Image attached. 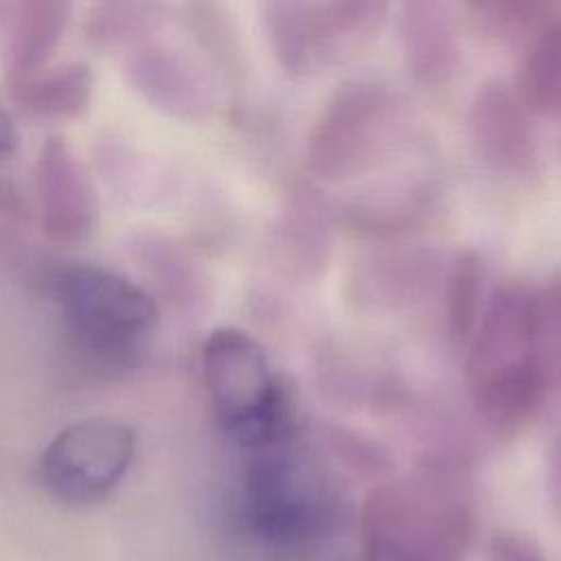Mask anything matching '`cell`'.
<instances>
[{
  "label": "cell",
  "instance_id": "obj_1",
  "mask_svg": "<svg viewBox=\"0 0 561 561\" xmlns=\"http://www.w3.org/2000/svg\"><path fill=\"white\" fill-rule=\"evenodd\" d=\"M473 526L469 480L449 465H427L381 482L359 508L366 561H460Z\"/></svg>",
  "mask_w": 561,
  "mask_h": 561
},
{
  "label": "cell",
  "instance_id": "obj_2",
  "mask_svg": "<svg viewBox=\"0 0 561 561\" xmlns=\"http://www.w3.org/2000/svg\"><path fill=\"white\" fill-rule=\"evenodd\" d=\"M202 373L215 414L232 440L254 451L287 440L294 423L291 392L248 331L215 329L202 346Z\"/></svg>",
  "mask_w": 561,
  "mask_h": 561
},
{
  "label": "cell",
  "instance_id": "obj_3",
  "mask_svg": "<svg viewBox=\"0 0 561 561\" xmlns=\"http://www.w3.org/2000/svg\"><path fill=\"white\" fill-rule=\"evenodd\" d=\"M241 519L263 546L296 552L333 533L340 500L313 465L274 447L259 451L245 469Z\"/></svg>",
  "mask_w": 561,
  "mask_h": 561
},
{
  "label": "cell",
  "instance_id": "obj_4",
  "mask_svg": "<svg viewBox=\"0 0 561 561\" xmlns=\"http://www.w3.org/2000/svg\"><path fill=\"white\" fill-rule=\"evenodd\" d=\"M70 342L105 364L129 362L158 322L153 298L129 278L92 263H70L50 278Z\"/></svg>",
  "mask_w": 561,
  "mask_h": 561
},
{
  "label": "cell",
  "instance_id": "obj_5",
  "mask_svg": "<svg viewBox=\"0 0 561 561\" xmlns=\"http://www.w3.org/2000/svg\"><path fill=\"white\" fill-rule=\"evenodd\" d=\"M388 13L381 2H265L263 28L276 64L289 77L316 75L359 50Z\"/></svg>",
  "mask_w": 561,
  "mask_h": 561
},
{
  "label": "cell",
  "instance_id": "obj_6",
  "mask_svg": "<svg viewBox=\"0 0 561 561\" xmlns=\"http://www.w3.org/2000/svg\"><path fill=\"white\" fill-rule=\"evenodd\" d=\"M392 99L383 83L366 77L346 79L313 121L305 167L324 182H344L368 169L386 142Z\"/></svg>",
  "mask_w": 561,
  "mask_h": 561
},
{
  "label": "cell",
  "instance_id": "obj_7",
  "mask_svg": "<svg viewBox=\"0 0 561 561\" xmlns=\"http://www.w3.org/2000/svg\"><path fill=\"white\" fill-rule=\"evenodd\" d=\"M136 454L134 430L112 416H90L59 430L39 458L42 486L66 504L103 500Z\"/></svg>",
  "mask_w": 561,
  "mask_h": 561
},
{
  "label": "cell",
  "instance_id": "obj_8",
  "mask_svg": "<svg viewBox=\"0 0 561 561\" xmlns=\"http://www.w3.org/2000/svg\"><path fill=\"white\" fill-rule=\"evenodd\" d=\"M35 197L46 234L59 243L83 241L96 224L92 182L59 136L48 138L35 162Z\"/></svg>",
  "mask_w": 561,
  "mask_h": 561
},
{
  "label": "cell",
  "instance_id": "obj_9",
  "mask_svg": "<svg viewBox=\"0 0 561 561\" xmlns=\"http://www.w3.org/2000/svg\"><path fill=\"white\" fill-rule=\"evenodd\" d=\"M469 136L480 158L504 173L530 171L537 158V138L530 112L515 88L504 81H486L476 92L469 116Z\"/></svg>",
  "mask_w": 561,
  "mask_h": 561
},
{
  "label": "cell",
  "instance_id": "obj_10",
  "mask_svg": "<svg viewBox=\"0 0 561 561\" xmlns=\"http://www.w3.org/2000/svg\"><path fill=\"white\" fill-rule=\"evenodd\" d=\"M476 327L467 359L471 381L495 368L533 357L535 353L530 351L537 344V333L530 289L515 280L497 285Z\"/></svg>",
  "mask_w": 561,
  "mask_h": 561
},
{
  "label": "cell",
  "instance_id": "obj_11",
  "mask_svg": "<svg viewBox=\"0 0 561 561\" xmlns=\"http://www.w3.org/2000/svg\"><path fill=\"white\" fill-rule=\"evenodd\" d=\"M401 50L408 72L425 88L449 83L458 68V28L454 7L438 0L401 4Z\"/></svg>",
  "mask_w": 561,
  "mask_h": 561
},
{
  "label": "cell",
  "instance_id": "obj_12",
  "mask_svg": "<svg viewBox=\"0 0 561 561\" xmlns=\"http://www.w3.org/2000/svg\"><path fill=\"white\" fill-rule=\"evenodd\" d=\"M471 383L480 421L495 434L513 436L539 414L548 392V373L533 355L495 368Z\"/></svg>",
  "mask_w": 561,
  "mask_h": 561
},
{
  "label": "cell",
  "instance_id": "obj_13",
  "mask_svg": "<svg viewBox=\"0 0 561 561\" xmlns=\"http://www.w3.org/2000/svg\"><path fill=\"white\" fill-rule=\"evenodd\" d=\"M515 92L530 114H561V7L546 4L528 28Z\"/></svg>",
  "mask_w": 561,
  "mask_h": 561
},
{
  "label": "cell",
  "instance_id": "obj_14",
  "mask_svg": "<svg viewBox=\"0 0 561 561\" xmlns=\"http://www.w3.org/2000/svg\"><path fill=\"white\" fill-rule=\"evenodd\" d=\"M68 7L57 2H28L20 9L9 39V81L13 88L46 68L66 26Z\"/></svg>",
  "mask_w": 561,
  "mask_h": 561
},
{
  "label": "cell",
  "instance_id": "obj_15",
  "mask_svg": "<svg viewBox=\"0 0 561 561\" xmlns=\"http://www.w3.org/2000/svg\"><path fill=\"white\" fill-rule=\"evenodd\" d=\"M13 90L33 114L75 116L90 101L92 72L81 64L44 68Z\"/></svg>",
  "mask_w": 561,
  "mask_h": 561
},
{
  "label": "cell",
  "instance_id": "obj_16",
  "mask_svg": "<svg viewBox=\"0 0 561 561\" xmlns=\"http://www.w3.org/2000/svg\"><path fill=\"white\" fill-rule=\"evenodd\" d=\"M482 263L473 250H460L445 274V318L454 337L473 333L480 311Z\"/></svg>",
  "mask_w": 561,
  "mask_h": 561
},
{
  "label": "cell",
  "instance_id": "obj_17",
  "mask_svg": "<svg viewBox=\"0 0 561 561\" xmlns=\"http://www.w3.org/2000/svg\"><path fill=\"white\" fill-rule=\"evenodd\" d=\"M471 20L491 35H504L513 28L533 26L546 4L537 2H471L462 7Z\"/></svg>",
  "mask_w": 561,
  "mask_h": 561
},
{
  "label": "cell",
  "instance_id": "obj_18",
  "mask_svg": "<svg viewBox=\"0 0 561 561\" xmlns=\"http://www.w3.org/2000/svg\"><path fill=\"white\" fill-rule=\"evenodd\" d=\"M530 302L537 342L561 340V270L552 272L537 289H530Z\"/></svg>",
  "mask_w": 561,
  "mask_h": 561
},
{
  "label": "cell",
  "instance_id": "obj_19",
  "mask_svg": "<svg viewBox=\"0 0 561 561\" xmlns=\"http://www.w3.org/2000/svg\"><path fill=\"white\" fill-rule=\"evenodd\" d=\"M489 561H546V557L530 537L502 530L489 541Z\"/></svg>",
  "mask_w": 561,
  "mask_h": 561
},
{
  "label": "cell",
  "instance_id": "obj_20",
  "mask_svg": "<svg viewBox=\"0 0 561 561\" xmlns=\"http://www.w3.org/2000/svg\"><path fill=\"white\" fill-rule=\"evenodd\" d=\"M546 482L557 506H561V430L550 438L546 451Z\"/></svg>",
  "mask_w": 561,
  "mask_h": 561
},
{
  "label": "cell",
  "instance_id": "obj_21",
  "mask_svg": "<svg viewBox=\"0 0 561 561\" xmlns=\"http://www.w3.org/2000/svg\"><path fill=\"white\" fill-rule=\"evenodd\" d=\"M15 145V127H13V118L7 110V105L0 99V156L9 153Z\"/></svg>",
  "mask_w": 561,
  "mask_h": 561
}]
</instances>
